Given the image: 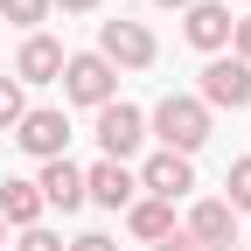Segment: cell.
<instances>
[{
    "label": "cell",
    "instance_id": "cell-22",
    "mask_svg": "<svg viewBox=\"0 0 251 251\" xmlns=\"http://www.w3.org/2000/svg\"><path fill=\"white\" fill-rule=\"evenodd\" d=\"M153 251H196V244H188V237L175 230V237H161V244H153Z\"/></svg>",
    "mask_w": 251,
    "mask_h": 251
},
{
    "label": "cell",
    "instance_id": "cell-26",
    "mask_svg": "<svg viewBox=\"0 0 251 251\" xmlns=\"http://www.w3.org/2000/svg\"><path fill=\"white\" fill-rule=\"evenodd\" d=\"M244 7H251V0H244Z\"/></svg>",
    "mask_w": 251,
    "mask_h": 251
},
{
    "label": "cell",
    "instance_id": "cell-7",
    "mask_svg": "<svg viewBox=\"0 0 251 251\" xmlns=\"http://www.w3.org/2000/svg\"><path fill=\"white\" fill-rule=\"evenodd\" d=\"M188 188H196V161L188 153H147L140 161V196H153V202H181Z\"/></svg>",
    "mask_w": 251,
    "mask_h": 251
},
{
    "label": "cell",
    "instance_id": "cell-24",
    "mask_svg": "<svg viewBox=\"0 0 251 251\" xmlns=\"http://www.w3.org/2000/svg\"><path fill=\"white\" fill-rule=\"evenodd\" d=\"M0 244H7V224H0Z\"/></svg>",
    "mask_w": 251,
    "mask_h": 251
},
{
    "label": "cell",
    "instance_id": "cell-18",
    "mask_svg": "<svg viewBox=\"0 0 251 251\" xmlns=\"http://www.w3.org/2000/svg\"><path fill=\"white\" fill-rule=\"evenodd\" d=\"M14 251H70V244H63L49 224H35V230H21V244H14Z\"/></svg>",
    "mask_w": 251,
    "mask_h": 251
},
{
    "label": "cell",
    "instance_id": "cell-5",
    "mask_svg": "<svg viewBox=\"0 0 251 251\" xmlns=\"http://www.w3.org/2000/svg\"><path fill=\"white\" fill-rule=\"evenodd\" d=\"M140 140H147V112L140 105H126V98L98 105V161H133Z\"/></svg>",
    "mask_w": 251,
    "mask_h": 251
},
{
    "label": "cell",
    "instance_id": "cell-21",
    "mask_svg": "<svg viewBox=\"0 0 251 251\" xmlns=\"http://www.w3.org/2000/svg\"><path fill=\"white\" fill-rule=\"evenodd\" d=\"M49 7H63V14H98L105 0H49Z\"/></svg>",
    "mask_w": 251,
    "mask_h": 251
},
{
    "label": "cell",
    "instance_id": "cell-15",
    "mask_svg": "<svg viewBox=\"0 0 251 251\" xmlns=\"http://www.w3.org/2000/svg\"><path fill=\"white\" fill-rule=\"evenodd\" d=\"M0 21H14V28H28V35H35V28L49 21V0H0Z\"/></svg>",
    "mask_w": 251,
    "mask_h": 251
},
{
    "label": "cell",
    "instance_id": "cell-23",
    "mask_svg": "<svg viewBox=\"0 0 251 251\" xmlns=\"http://www.w3.org/2000/svg\"><path fill=\"white\" fill-rule=\"evenodd\" d=\"M153 7H196V0H153Z\"/></svg>",
    "mask_w": 251,
    "mask_h": 251
},
{
    "label": "cell",
    "instance_id": "cell-3",
    "mask_svg": "<svg viewBox=\"0 0 251 251\" xmlns=\"http://www.w3.org/2000/svg\"><path fill=\"white\" fill-rule=\"evenodd\" d=\"M98 56L112 63V70H153V56H161V42H153V28L147 21H105L98 28Z\"/></svg>",
    "mask_w": 251,
    "mask_h": 251
},
{
    "label": "cell",
    "instance_id": "cell-25",
    "mask_svg": "<svg viewBox=\"0 0 251 251\" xmlns=\"http://www.w3.org/2000/svg\"><path fill=\"white\" fill-rule=\"evenodd\" d=\"M230 251H244V244H230Z\"/></svg>",
    "mask_w": 251,
    "mask_h": 251
},
{
    "label": "cell",
    "instance_id": "cell-8",
    "mask_svg": "<svg viewBox=\"0 0 251 251\" xmlns=\"http://www.w3.org/2000/svg\"><path fill=\"white\" fill-rule=\"evenodd\" d=\"M181 237L196 244V251H230V244H237V209H230L224 196H202L196 209H188Z\"/></svg>",
    "mask_w": 251,
    "mask_h": 251
},
{
    "label": "cell",
    "instance_id": "cell-4",
    "mask_svg": "<svg viewBox=\"0 0 251 251\" xmlns=\"http://www.w3.org/2000/svg\"><path fill=\"white\" fill-rule=\"evenodd\" d=\"M196 98H202L209 112H244V105H251V63H237V56H209Z\"/></svg>",
    "mask_w": 251,
    "mask_h": 251
},
{
    "label": "cell",
    "instance_id": "cell-20",
    "mask_svg": "<svg viewBox=\"0 0 251 251\" xmlns=\"http://www.w3.org/2000/svg\"><path fill=\"white\" fill-rule=\"evenodd\" d=\"M70 251H119V237H105V230H84V237H70Z\"/></svg>",
    "mask_w": 251,
    "mask_h": 251
},
{
    "label": "cell",
    "instance_id": "cell-9",
    "mask_svg": "<svg viewBox=\"0 0 251 251\" xmlns=\"http://www.w3.org/2000/svg\"><path fill=\"white\" fill-rule=\"evenodd\" d=\"M230 28H237V14L224 7V0L181 7V35H188V49H202V56H224V49H230Z\"/></svg>",
    "mask_w": 251,
    "mask_h": 251
},
{
    "label": "cell",
    "instance_id": "cell-17",
    "mask_svg": "<svg viewBox=\"0 0 251 251\" xmlns=\"http://www.w3.org/2000/svg\"><path fill=\"white\" fill-rule=\"evenodd\" d=\"M21 112H28L21 84H14V77H0V133H14V126H21Z\"/></svg>",
    "mask_w": 251,
    "mask_h": 251
},
{
    "label": "cell",
    "instance_id": "cell-11",
    "mask_svg": "<svg viewBox=\"0 0 251 251\" xmlns=\"http://www.w3.org/2000/svg\"><path fill=\"white\" fill-rule=\"evenodd\" d=\"M140 196V175L126 168V161H91L84 168V202H98V209H133Z\"/></svg>",
    "mask_w": 251,
    "mask_h": 251
},
{
    "label": "cell",
    "instance_id": "cell-16",
    "mask_svg": "<svg viewBox=\"0 0 251 251\" xmlns=\"http://www.w3.org/2000/svg\"><path fill=\"white\" fill-rule=\"evenodd\" d=\"M224 188H230L224 202H230V209L244 216V209H251V153H244V161H230V175H224Z\"/></svg>",
    "mask_w": 251,
    "mask_h": 251
},
{
    "label": "cell",
    "instance_id": "cell-13",
    "mask_svg": "<svg viewBox=\"0 0 251 251\" xmlns=\"http://www.w3.org/2000/svg\"><path fill=\"white\" fill-rule=\"evenodd\" d=\"M0 224H7V230H35L42 224V188L35 181H0Z\"/></svg>",
    "mask_w": 251,
    "mask_h": 251
},
{
    "label": "cell",
    "instance_id": "cell-14",
    "mask_svg": "<svg viewBox=\"0 0 251 251\" xmlns=\"http://www.w3.org/2000/svg\"><path fill=\"white\" fill-rule=\"evenodd\" d=\"M126 230H133L140 244H161V237H175V202L133 196V209H126Z\"/></svg>",
    "mask_w": 251,
    "mask_h": 251
},
{
    "label": "cell",
    "instance_id": "cell-10",
    "mask_svg": "<svg viewBox=\"0 0 251 251\" xmlns=\"http://www.w3.org/2000/svg\"><path fill=\"white\" fill-rule=\"evenodd\" d=\"M63 63H70V49L35 28V35H21V49H14V84H21V91H28V84H56Z\"/></svg>",
    "mask_w": 251,
    "mask_h": 251
},
{
    "label": "cell",
    "instance_id": "cell-12",
    "mask_svg": "<svg viewBox=\"0 0 251 251\" xmlns=\"http://www.w3.org/2000/svg\"><path fill=\"white\" fill-rule=\"evenodd\" d=\"M35 188H42V209H84V168L63 153V161H42V175H35Z\"/></svg>",
    "mask_w": 251,
    "mask_h": 251
},
{
    "label": "cell",
    "instance_id": "cell-6",
    "mask_svg": "<svg viewBox=\"0 0 251 251\" xmlns=\"http://www.w3.org/2000/svg\"><path fill=\"white\" fill-rule=\"evenodd\" d=\"M21 153H35V161H63V147H70V119H63V105H28L21 126H14Z\"/></svg>",
    "mask_w": 251,
    "mask_h": 251
},
{
    "label": "cell",
    "instance_id": "cell-2",
    "mask_svg": "<svg viewBox=\"0 0 251 251\" xmlns=\"http://www.w3.org/2000/svg\"><path fill=\"white\" fill-rule=\"evenodd\" d=\"M56 84H63V105H84V112H98V105H112V98H119V70H112L98 49L70 56Z\"/></svg>",
    "mask_w": 251,
    "mask_h": 251
},
{
    "label": "cell",
    "instance_id": "cell-19",
    "mask_svg": "<svg viewBox=\"0 0 251 251\" xmlns=\"http://www.w3.org/2000/svg\"><path fill=\"white\" fill-rule=\"evenodd\" d=\"M230 56L251 63V14H237V28H230Z\"/></svg>",
    "mask_w": 251,
    "mask_h": 251
},
{
    "label": "cell",
    "instance_id": "cell-1",
    "mask_svg": "<svg viewBox=\"0 0 251 251\" xmlns=\"http://www.w3.org/2000/svg\"><path fill=\"white\" fill-rule=\"evenodd\" d=\"M147 133L161 140L168 153H188V161H196V147L209 140V105L188 98V91H168V98L147 112Z\"/></svg>",
    "mask_w": 251,
    "mask_h": 251
}]
</instances>
